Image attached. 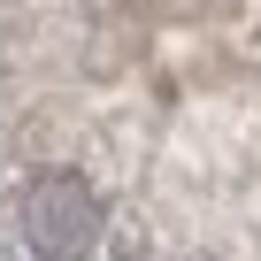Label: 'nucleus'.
<instances>
[{"label":"nucleus","instance_id":"nucleus-1","mask_svg":"<svg viewBox=\"0 0 261 261\" xmlns=\"http://www.w3.org/2000/svg\"><path fill=\"white\" fill-rule=\"evenodd\" d=\"M23 238L46 253V261H85L92 238H100V200L85 177L69 169H46L31 192H23Z\"/></svg>","mask_w":261,"mask_h":261}]
</instances>
